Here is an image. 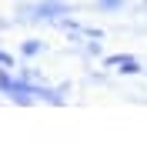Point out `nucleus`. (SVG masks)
<instances>
[{
  "instance_id": "1",
  "label": "nucleus",
  "mask_w": 147,
  "mask_h": 147,
  "mask_svg": "<svg viewBox=\"0 0 147 147\" xmlns=\"http://www.w3.org/2000/svg\"><path fill=\"white\" fill-rule=\"evenodd\" d=\"M0 64H7V54H0Z\"/></svg>"
}]
</instances>
